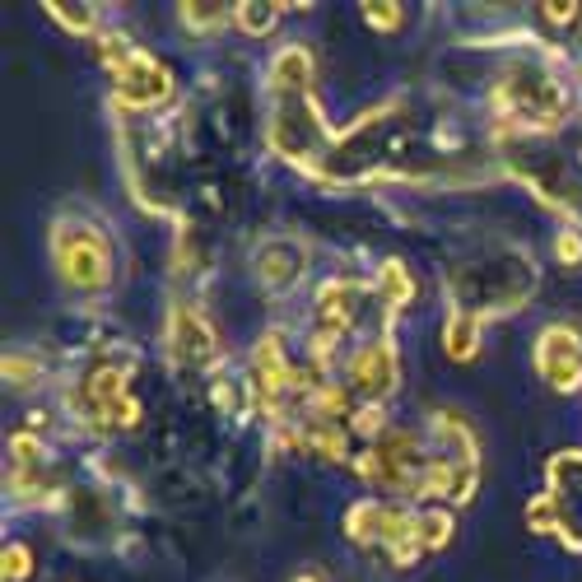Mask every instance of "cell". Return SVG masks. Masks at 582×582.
I'll return each instance as SVG.
<instances>
[{"instance_id": "cell-1", "label": "cell", "mask_w": 582, "mask_h": 582, "mask_svg": "<svg viewBox=\"0 0 582 582\" xmlns=\"http://www.w3.org/2000/svg\"><path fill=\"white\" fill-rule=\"evenodd\" d=\"M312 61L304 47H285L271 61V127L266 140L289 164H317L326 150V127L312 108Z\"/></svg>"}, {"instance_id": "cell-2", "label": "cell", "mask_w": 582, "mask_h": 582, "mask_svg": "<svg viewBox=\"0 0 582 582\" xmlns=\"http://www.w3.org/2000/svg\"><path fill=\"white\" fill-rule=\"evenodd\" d=\"M51 257H57L61 275L80 289H98V285H108V275H112L108 238H103L94 224H80V219L57 224V234H51Z\"/></svg>"}, {"instance_id": "cell-3", "label": "cell", "mask_w": 582, "mask_h": 582, "mask_svg": "<svg viewBox=\"0 0 582 582\" xmlns=\"http://www.w3.org/2000/svg\"><path fill=\"white\" fill-rule=\"evenodd\" d=\"M108 61H112L117 98L127 103V108H154V103L168 98V70L158 66L150 51L121 43V51H108Z\"/></svg>"}, {"instance_id": "cell-4", "label": "cell", "mask_w": 582, "mask_h": 582, "mask_svg": "<svg viewBox=\"0 0 582 582\" xmlns=\"http://www.w3.org/2000/svg\"><path fill=\"white\" fill-rule=\"evenodd\" d=\"M550 508H555V536L582 550V452H559L550 462Z\"/></svg>"}, {"instance_id": "cell-5", "label": "cell", "mask_w": 582, "mask_h": 582, "mask_svg": "<svg viewBox=\"0 0 582 582\" xmlns=\"http://www.w3.org/2000/svg\"><path fill=\"white\" fill-rule=\"evenodd\" d=\"M536 373L555 387V392H578L582 387V336L573 326H545L536 341Z\"/></svg>"}, {"instance_id": "cell-6", "label": "cell", "mask_w": 582, "mask_h": 582, "mask_svg": "<svg viewBox=\"0 0 582 582\" xmlns=\"http://www.w3.org/2000/svg\"><path fill=\"white\" fill-rule=\"evenodd\" d=\"M349 387L364 392L368 401L392 392V387H396V349H392V341H368L359 355L349 359Z\"/></svg>"}, {"instance_id": "cell-7", "label": "cell", "mask_w": 582, "mask_h": 582, "mask_svg": "<svg viewBox=\"0 0 582 582\" xmlns=\"http://www.w3.org/2000/svg\"><path fill=\"white\" fill-rule=\"evenodd\" d=\"M173 345H178V355H187V359H205L215 336H210V326L197 312H178L173 317Z\"/></svg>"}, {"instance_id": "cell-8", "label": "cell", "mask_w": 582, "mask_h": 582, "mask_svg": "<svg viewBox=\"0 0 582 582\" xmlns=\"http://www.w3.org/2000/svg\"><path fill=\"white\" fill-rule=\"evenodd\" d=\"M475 341H480V322H475L471 312H456L448 322V349L456 359H471L475 355Z\"/></svg>"}, {"instance_id": "cell-9", "label": "cell", "mask_w": 582, "mask_h": 582, "mask_svg": "<svg viewBox=\"0 0 582 582\" xmlns=\"http://www.w3.org/2000/svg\"><path fill=\"white\" fill-rule=\"evenodd\" d=\"M382 294H387V304H392V308H401L405 298L415 294V285H411V275H405L401 261H387V271H382Z\"/></svg>"}, {"instance_id": "cell-10", "label": "cell", "mask_w": 582, "mask_h": 582, "mask_svg": "<svg viewBox=\"0 0 582 582\" xmlns=\"http://www.w3.org/2000/svg\"><path fill=\"white\" fill-rule=\"evenodd\" d=\"M448 536H452V518L448 513H419V541L425 545H448Z\"/></svg>"}, {"instance_id": "cell-11", "label": "cell", "mask_w": 582, "mask_h": 582, "mask_svg": "<svg viewBox=\"0 0 582 582\" xmlns=\"http://www.w3.org/2000/svg\"><path fill=\"white\" fill-rule=\"evenodd\" d=\"M275 10H280V5H238L234 20H238L247 33H266V28L275 24Z\"/></svg>"}, {"instance_id": "cell-12", "label": "cell", "mask_w": 582, "mask_h": 582, "mask_svg": "<svg viewBox=\"0 0 582 582\" xmlns=\"http://www.w3.org/2000/svg\"><path fill=\"white\" fill-rule=\"evenodd\" d=\"M228 5H182V14H187V24L191 28H210V24H224L228 14H224Z\"/></svg>"}, {"instance_id": "cell-13", "label": "cell", "mask_w": 582, "mask_h": 582, "mask_svg": "<svg viewBox=\"0 0 582 582\" xmlns=\"http://www.w3.org/2000/svg\"><path fill=\"white\" fill-rule=\"evenodd\" d=\"M51 10V20H61L70 33H84L94 24V14H80V5H47Z\"/></svg>"}, {"instance_id": "cell-14", "label": "cell", "mask_w": 582, "mask_h": 582, "mask_svg": "<svg viewBox=\"0 0 582 582\" xmlns=\"http://www.w3.org/2000/svg\"><path fill=\"white\" fill-rule=\"evenodd\" d=\"M20 578H28V550L24 545H10L5 550V582H20Z\"/></svg>"}, {"instance_id": "cell-15", "label": "cell", "mask_w": 582, "mask_h": 582, "mask_svg": "<svg viewBox=\"0 0 582 582\" xmlns=\"http://www.w3.org/2000/svg\"><path fill=\"white\" fill-rule=\"evenodd\" d=\"M364 10H368V24H378V28L401 24V5H364Z\"/></svg>"}, {"instance_id": "cell-16", "label": "cell", "mask_w": 582, "mask_h": 582, "mask_svg": "<svg viewBox=\"0 0 582 582\" xmlns=\"http://www.w3.org/2000/svg\"><path fill=\"white\" fill-rule=\"evenodd\" d=\"M541 10H545L550 24H573L578 20V5H541Z\"/></svg>"}, {"instance_id": "cell-17", "label": "cell", "mask_w": 582, "mask_h": 582, "mask_svg": "<svg viewBox=\"0 0 582 582\" xmlns=\"http://www.w3.org/2000/svg\"><path fill=\"white\" fill-rule=\"evenodd\" d=\"M559 257H563V261H578V257H582V238H578V234H563V238H559Z\"/></svg>"}, {"instance_id": "cell-18", "label": "cell", "mask_w": 582, "mask_h": 582, "mask_svg": "<svg viewBox=\"0 0 582 582\" xmlns=\"http://www.w3.org/2000/svg\"><path fill=\"white\" fill-rule=\"evenodd\" d=\"M294 582H322V578H317V573H308V578H294Z\"/></svg>"}]
</instances>
